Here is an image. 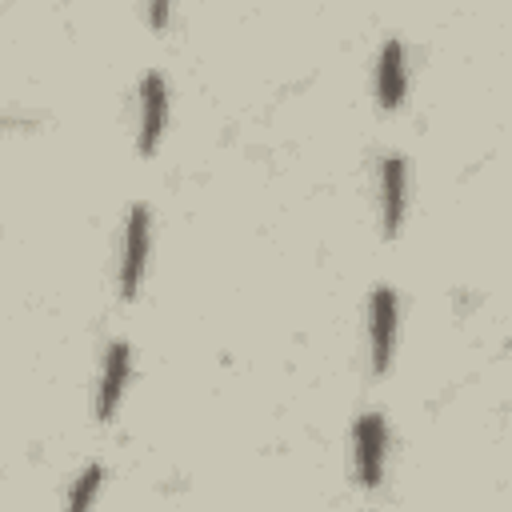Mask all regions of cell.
<instances>
[{
  "instance_id": "2",
  "label": "cell",
  "mask_w": 512,
  "mask_h": 512,
  "mask_svg": "<svg viewBox=\"0 0 512 512\" xmlns=\"http://www.w3.org/2000/svg\"><path fill=\"white\" fill-rule=\"evenodd\" d=\"M396 336H400V296H396V288L376 284L368 296V364H372V376H384L392 368Z\"/></svg>"
},
{
  "instance_id": "7",
  "label": "cell",
  "mask_w": 512,
  "mask_h": 512,
  "mask_svg": "<svg viewBox=\"0 0 512 512\" xmlns=\"http://www.w3.org/2000/svg\"><path fill=\"white\" fill-rule=\"evenodd\" d=\"M408 96V48L400 40H384L376 52V108L396 112Z\"/></svg>"
},
{
  "instance_id": "3",
  "label": "cell",
  "mask_w": 512,
  "mask_h": 512,
  "mask_svg": "<svg viewBox=\"0 0 512 512\" xmlns=\"http://www.w3.org/2000/svg\"><path fill=\"white\" fill-rule=\"evenodd\" d=\"M384 460H388V424L380 412H364L352 428V464L360 488H380Z\"/></svg>"
},
{
  "instance_id": "1",
  "label": "cell",
  "mask_w": 512,
  "mask_h": 512,
  "mask_svg": "<svg viewBox=\"0 0 512 512\" xmlns=\"http://www.w3.org/2000/svg\"><path fill=\"white\" fill-rule=\"evenodd\" d=\"M148 256H152V208L148 204H132L124 216V232H120V268H116V284L124 300H136L144 276H148Z\"/></svg>"
},
{
  "instance_id": "9",
  "label": "cell",
  "mask_w": 512,
  "mask_h": 512,
  "mask_svg": "<svg viewBox=\"0 0 512 512\" xmlns=\"http://www.w3.org/2000/svg\"><path fill=\"white\" fill-rule=\"evenodd\" d=\"M172 4L176 0H148V28L160 36V32H168V24H172Z\"/></svg>"
},
{
  "instance_id": "5",
  "label": "cell",
  "mask_w": 512,
  "mask_h": 512,
  "mask_svg": "<svg viewBox=\"0 0 512 512\" xmlns=\"http://www.w3.org/2000/svg\"><path fill=\"white\" fill-rule=\"evenodd\" d=\"M376 192H380V232L396 236L404 216H408V160H404V152L380 156Z\"/></svg>"
},
{
  "instance_id": "8",
  "label": "cell",
  "mask_w": 512,
  "mask_h": 512,
  "mask_svg": "<svg viewBox=\"0 0 512 512\" xmlns=\"http://www.w3.org/2000/svg\"><path fill=\"white\" fill-rule=\"evenodd\" d=\"M100 484H104V464H84V472L76 476V484H72V492H68V508H88L96 496H100Z\"/></svg>"
},
{
  "instance_id": "6",
  "label": "cell",
  "mask_w": 512,
  "mask_h": 512,
  "mask_svg": "<svg viewBox=\"0 0 512 512\" xmlns=\"http://www.w3.org/2000/svg\"><path fill=\"white\" fill-rule=\"evenodd\" d=\"M128 380H132V344L124 340H112L108 352H104V364H100V384H96V420H112L124 392H128Z\"/></svg>"
},
{
  "instance_id": "4",
  "label": "cell",
  "mask_w": 512,
  "mask_h": 512,
  "mask_svg": "<svg viewBox=\"0 0 512 512\" xmlns=\"http://www.w3.org/2000/svg\"><path fill=\"white\" fill-rule=\"evenodd\" d=\"M140 120H136V148L140 156H152L164 140V128H168V80L164 72H144L140 76Z\"/></svg>"
}]
</instances>
